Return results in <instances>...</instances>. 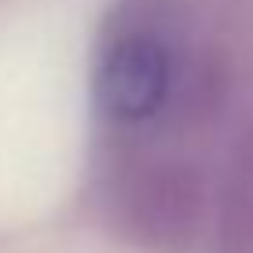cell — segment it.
<instances>
[{"label": "cell", "instance_id": "6da1fadb", "mask_svg": "<svg viewBox=\"0 0 253 253\" xmlns=\"http://www.w3.org/2000/svg\"><path fill=\"white\" fill-rule=\"evenodd\" d=\"M191 84L184 37L169 7L158 0H125L114 7L92 66V99L110 128H151L184 103Z\"/></svg>", "mask_w": 253, "mask_h": 253}, {"label": "cell", "instance_id": "7a4b0ae2", "mask_svg": "<svg viewBox=\"0 0 253 253\" xmlns=\"http://www.w3.org/2000/svg\"><path fill=\"white\" fill-rule=\"evenodd\" d=\"M110 206L139 242L180 253L209 220L206 176L172 154H128L110 169Z\"/></svg>", "mask_w": 253, "mask_h": 253}, {"label": "cell", "instance_id": "3957f363", "mask_svg": "<svg viewBox=\"0 0 253 253\" xmlns=\"http://www.w3.org/2000/svg\"><path fill=\"white\" fill-rule=\"evenodd\" d=\"M220 253H253V136L235 147L213 202Z\"/></svg>", "mask_w": 253, "mask_h": 253}]
</instances>
